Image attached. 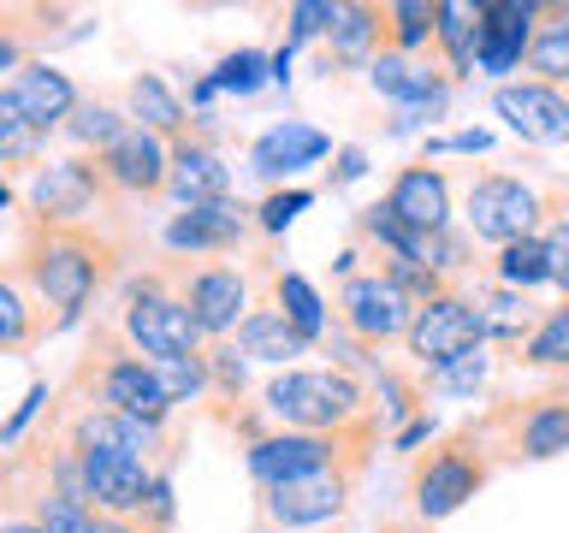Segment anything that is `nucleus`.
Wrapping results in <instances>:
<instances>
[{"instance_id":"2","label":"nucleus","mask_w":569,"mask_h":533,"mask_svg":"<svg viewBox=\"0 0 569 533\" xmlns=\"http://www.w3.org/2000/svg\"><path fill=\"white\" fill-rule=\"evenodd\" d=\"M261 409L284 433H345L362 421V385L338 368H284L279 380H267Z\"/></svg>"},{"instance_id":"13","label":"nucleus","mask_w":569,"mask_h":533,"mask_svg":"<svg viewBox=\"0 0 569 533\" xmlns=\"http://www.w3.org/2000/svg\"><path fill=\"white\" fill-rule=\"evenodd\" d=\"M498 113H505V124L528 142H569V101L540 78L498 89Z\"/></svg>"},{"instance_id":"38","label":"nucleus","mask_w":569,"mask_h":533,"mask_svg":"<svg viewBox=\"0 0 569 533\" xmlns=\"http://www.w3.org/2000/svg\"><path fill=\"white\" fill-rule=\"evenodd\" d=\"M71 137L78 142H96V149H113V142L124 137V124H119V113L113 107H71Z\"/></svg>"},{"instance_id":"46","label":"nucleus","mask_w":569,"mask_h":533,"mask_svg":"<svg viewBox=\"0 0 569 533\" xmlns=\"http://www.w3.org/2000/svg\"><path fill=\"white\" fill-rule=\"evenodd\" d=\"M101 533H149V527H137V522H119V515H101Z\"/></svg>"},{"instance_id":"23","label":"nucleus","mask_w":569,"mask_h":533,"mask_svg":"<svg viewBox=\"0 0 569 533\" xmlns=\"http://www.w3.org/2000/svg\"><path fill=\"white\" fill-rule=\"evenodd\" d=\"M238 350L256 355V362H297V355H309V338H302L279 309H256V314H243V326H238Z\"/></svg>"},{"instance_id":"9","label":"nucleus","mask_w":569,"mask_h":533,"mask_svg":"<svg viewBox=\"0 0 569 533\" xmlns=\"http://www.w3.org/2000/svg\"><path fill=\"white\" fill-rule=\"evenodd\" d=\"M89 373H96V398H101V409H113V415H131V421H149V426L167 421L172 403H167V391H160L154 362L113 350L101 368H89Z\"/></svg>"},{"instance_id":"48","label":"nucleus","mask_w":569,"mask_h":533,"mask_svg":"<svg viewBox=\"0 0 569 533\" xmlns=\"http://www.w3.org/2000/svg\"><path fill=\"white\" fill-rule=\"evenodd\" d=\"M0 533H42L36 522H0Z\"/></svg>"},{"instance_id":"20","label":"nucleus","mask_w":569,"mask_h":533,"mask_svg":"<svg viewBox=\"0 0 569 533\" xmlns=\"http://www.w3.org/2000/svg\"><path fill=\"white\" fill-rule=\"evenodd\" d=\"M243 238V208L238 202H208V208H184L167 225L172 249H190V255H208V249H231Z\"/></svg>"},{"instance_id":"6","label":"nucleus","mask_w":569,"mask_h":533,"mask_svg":"<svg viewBox=\"0 0 569 533\" xmlns=\"http://www.w3.org/2000/svg\"><path fill=\"white\" fill-rule=\"evenodd\" d=\"M338 314H345V326L356 338L386 344V338L409 332V320H416V296H409L391 273H368V279H345V291H338Z\"/></svg>"},{"instance_id":"22","label":"nucleus","mask_w":569,"mask_h":533,"mask_svg":"<svg viewBox=\"0 0 569 533\" xmlns=\"http://www.w3.org/2000/svg\"><path fill=\"white\" fill-rule=\"evenodd\" d=\"M167 190H172L184 208H208V202H226L231 172L220 167V154L178 142V154H172V167H167Z\"/></svg>"},{"instance_id":"32","label":"nucleus","mask_w":569,"mask_h":533,"mask_svg":"<svg viewBox=\"0 0 569 533\" xmlns=\"http://www.w3.org/2000/svg\"><path fill=\"white\" fill-rule=\"evenodd\" d=\"M498 279H505L510 291H528V284L551 279V273H546V243H540V238L505 243V255H498Z\"/></svg>"},{"instance_id":"41","label":"nucleus","mask_w":569,"mask_h":533,"mask_svg":"<svg viewBox=\"0 0 569 533\" xmlns=\"http://www.w3.org/2000/svg\"><path fill=\"white\" fill-rule=\"evenodd\" d=\"M309 202H315L309 190H273V195H267V202L256 208V213H261V231H284Z\"/></svg>"},{"instance_id":"36","label":"nucleus","mask_w":569,"mask_h":533,"mask_svg":"<svg viewBox=\"0 0 569 533\" xmlns=\"http://www.w3.org/2000/svg\"><path fill=\"white\" fill-rule=\"evenodd\" d=\"M24 344H36V314L18 296V284L0 279V350H24Z\"/></svg>"},{"instance_id":"26","label":"nucleus","mask_w":569,"mask_h":533,"mask_svg":"<svg viewBox=\"0 0 569 533\" xmlns=\"http://www.w3.org/2000/svg\"><path fill=\"white\" fill-rule=\"evenodd\" d=\"M273 296H279V314L291 320V326L309 338V344H315L320 332H327V309H320L315 284L302 279V273H273Z\"/></svg>"},{"instance_id":"19","label":"nucleus","mask_w":569,"mask_h":533,"mask_svg":"<svg viewBox=\"0 0 569 533\" xmlns=\"http://www.w3.org/2000/svg\"><path fill=\"white\" fill-rule=\"evenodd\" d=\"M154 439H160V426L131 421V415H113V409H89V415L71 421V451H113V456L149 462Z\"/></svg>"},{"instance_id":"7","label":"nucleus","mask_w":569,"mask_h":533,"mask_svg":"<svg viewBox=\"0 0 569 533\" xmlns=\"http://www.w3.org/2000/svg\"><path fill=\"white\" fill-rule=\"evenodd\" d=\"M78 469H83V497H96V515H119L131 522L154 504V480L149 462L137 456H113V451H78Z\"/></svg>"},{"instance_id":"16","label":"nucleus","mask_w":569,"mask_h":533,"mask_svg":"<svg viewBox=\"0 0 569 533\" xmlns=\"http://www.w3.org/2000/svg\"><path fill=\"white\" fill-rule=\"evenodd\" d=\"M332 154V137H320L315 124H297V119H284L273 124L256 149H249V172H261V178H291L302 167H315V160H327Z\"/></svg>"},{"instance_id":"8","label":"nucleus","mask_w":569,"mask_h":533,"mask_svg":"<svg viewBox=\"0 0 569 533\" xmlns=\"http://www.w3.org/2000/svg\"><path fill=\"white\" fill-rule=\"evenodd\" d=\"M533 213H540V195H533L522 178L487 172V178H475V184H469V231H475V238L516 243V238H528Z\"/></svg>"},{"instance_id":"42","label":"nucleus","mask_w":569,"mask_h":533,"mask_svg":"<svg viewBox=\"0 0 569 533\" xmlns=\"http://www.w3.org/2000/svg\"><path fill=\"white\" fill-rule=\"evenodd\" d=\"M540 243H546V273L558 279L563 291H569V213H563V220H558V225L546 231Z\"/></svg>"},{"instance_id":"4","label":"nucleus","mask_w":569,"mask_h":533,"mask_svg":"<svg viewBox=\"0 0 569 533\" xmlns=\"http://www.w3.org/2000/svg\"><path fill=\"white\" fill-rule=\"evenodd\" d=\"M124 338L154 355V362H178V355H202V326L190 320L184 296L167 291H137L124 302Z\"/></svg>"},{"instance_id":"30","label":"nucleus","mask_w":569,"mask_h":533,"mask_svg":"<svg viewBox=\"0 0 569 533\" xmlns=\"http://www.w3.org/2000/svg\"><path fill=\"white\" fill-rule=\"evenodd\" d=\"M569 451V403H540L522 421V456H558Z\"/></svg>"},{"instance_id":"28","label":"nucleus","mask_w":569,"mask_h":533,"mask_svg":"<svg viewBox=\"0 0 569 533\" xmlns=\"http://www.w3.org/2000/svg\"><path fill=\"white\" fill-rule=\"evenodd\" d=\"M528 66L540 71V83L558 89V78H569V7L551 12V24L528 42Z\"/></svg>"},{"instance_id":"40","label":"nucleus","mask_w":569,"mask_h":533,"mask_svg":"<svg viewBox=\"0 0 569 533\" xmlns=\"http://www.w3.org/2000/svg\"><path fill=\"white\" fill-rule=\"evenodd\" d=\"M332 18H338L332 0H297V7H291V42H284V48H297V42H309V36L332 30Z\"/></svg>"},{"instance_id":"18","label":"nucleus","mask_w":569,"mask_h":533,"mask_svg":"<svg viewBox=\"0 0 569 533\" xmlns=\"http://www.w3.org/2000/svg\"><path fill=\"white\" fill-rule=\"evenodd\" d=\"M12 101H18V113H24L30 131L42 137V131H53V124L71 119L78 89H71V78H66V71H53V66H24V71H18V83H12Z\"/></svg>"},{"instance_id":"1","label":"nucleus","mask_w":569,"mask_h":533,"mask_svg":"<svg viewBox=\"0 0 569 533\" xmlns=\"http://www.w3.org/2000/svg\"><path fill=\"white\" fill-rule=\"evenodd\" d=\"M24 279L36 284V296L48 302L53 326H66V320L83 314V302L96 296V284L107 279V243H96L89 231L78 225H48L24 243Z\"/></svg>"},{"instance_id":"45","label":"nucleus","mask_w":569,"mask_h":533,"mask_svg":"<svg viewBox=\"0 0 569 533\" xmlns=\"http://www.w3.org/2000/svg\"><path fill=\"white\" fill-rule=\"evenodd\" d=\"M18 60H24V53H18V42H12V36H0V71H12Z\"/></svg>"},{"instance_id":"24","label":"nucleus","mask_w":569,"mask_h":533,"mask_svg":"<svg viewBox=\"0 0 569 533\" xmlns=\"http://www.w3.org/2000/svg\"><path fill=\"white\" fill-rule=\"evenodd\" d=\"M124 101H131V113L142 119L137 131H149V137H178L184 131V107H178V95L160 78H131Z\"/></svg>"},{"instance_id":"3","label":"nucleus","mask_w":569,"mask_h":533,"mask_svg":"<svg viewBox=\"0 0 569 533\" xmlns=\"http://www.w3.org/2000/svg\"><path fill=\"white\" fill-rule=\"evenodd\" d=\"M356 433H362V421L345 426V433H261V439H249V474H256L261 492L284 486V480H302V474H327V469L356 474L362 469Z\"/></svg>"},{"instance_id":"21","label":"nucleus","mask_w":569,"mask_h":533,"mask_svg":"<svg viewBox=\"0 0 569 533\" xmlns=\"http://www.w3.org/2000/svg\"><path fill=\"white\" fill-rule=\"evenodd\" d=\"M373 89H380V95H391V101H403L409 107V119L421 113H439L445 107V89H439V78L427 66H416V53H380V60H373Z\"/></svg>"},{"instance_id":"43","label":"nucleus","mask_w":569,"mask_h":533,"mask_svg":"<svg viewBox=\"0 0 569 533\" xmlns=\"http://www.w3.org/2000/svg\"><path fill=\"white\" fill-rule=\"evenodd\" d=\"M362 167H368V154H362V149H345V154H338V178H332V184H350V178H362Z\"/></svg>"},{"instance_id":"27","label":"nucleus","mask_w":569,"mask_h":533,"mask_svg":"<svg viewBox=\"0 0 569 533\" xmlns=\"http://www.w3.org/2000/svg\"><path fill=\"white\" fill-rule=\"evenodd\" d=\"M380 24H391V30H380L386 36V53H416L427 36H433V24H439V7H427V0H398V7H386L380 12Z\"/></svg>"},{"instance_id":"29","label":"nucleus","mask_w":569,"mask_h":533,"mask_svg":"<svg viewBox=\"0 0 569 533\" xmlns=\"http://www.w3.org/2000/svg\"><path fill=\"white\" fill-rule=\"evenodd\" d=\"M30 522L42 527V533H101V515L89 510V504H78V497H66L60 486L36 497V515H30Z\"/></svg>"},{"instance_id":"14","label":"nucleus","mask_w":569,"mask_h":533,"mask_svg":"<svg viewBox=\"0 0 569 533\" xmlns=\"http://www.w3.org/2000/svg\"><path fill=\"white\" fill-rule=\"evenodd\" d=\"M243 273L238 266H196L190 273V291H184V309L190 320L202 326V338H220V332H238L243 326Z\"/></svg>"},{"instance_id":"37","label":"nucleus","mask_w":569,"mask_h":533,"mask_svg":"<svg viewBox=\"0 0 569 533\" xmlns=\"http://www.w3.org/2000/svg\"><path fill=\"white\" fill-rule=\"evenodd\" d=\"M36 154V131L24 124V113H18L12 89H0V167L7 160H30Z\"/></svg>"},{"instance_id":"17","label":"nucleus","mask_w":569,"mask_h":533,"mask_svg":"<svg viewBox=\"0 0 569 533\" xmlns=\"http://www.w3.org/2000/svg\"><path fill=\"white\" fill-rule=\"evenodd\" d=\"M101 190V172L89 167V160H60V167H48L42 178H36V213H42L48 225H71L78 213H89V202H96Z\"/></svg>"},{"instance_id":"10","label":"nucleus","mask_w":569,"mask_h":533,"mask_svg":"<svg viewBox=\"0 0 569 533\" xmlns=\"http://www.w3.org/2000/svg\"><path fill=\"white\" fill-rule=\"evenodd\" d=\"M350 480L345 469H327V474H302V480H284V486H267L261 492V515L273 527H320L345 510L350 497Z\"/></svg>"},{"instance_id":"11","label":"nucleus","mask_w":569,"mask_h":533,"mask_svg":"<svg viewBox=\"0 0 569 533\" xmlns=\"http://www.w3.org/2000/svg\"><path fill=\"white\" fill-rule=\"evenodd\" d=\"M480 480H487V462H480L469 444L433 451L416 474V510L427 515V522H445V515H457L480 492Z\"/></svg>"},{"instance_id":"15","label":"nucleus","mask_w":569,"mask_h":533,"mask_svg":"<svg viewBox=\"0 0 569 533\" xmlns=\"http://www.w3.org/2000/svg\"><path fill=\"white\" fill-rule=\"evenodd\" d=\"M167 167H172V154L160 149V137H149V131H124L113 149H101V160H96L101 184L131 190V195H154L167 184Z\"/></svg>"},{"instance_id":"33","label":"nucleus","mask_w":569,"mask_h":533,"mask_svg":"<svg viewBox=\"0 0 569 533\" xmlns=\"http://www.w3.org/2000/svg\"><path fill=\"white\" fill-rule=\"evenodd\" d=\"M522 362H533V368H569V302L540 320V332L528 338V355H522Z\"/></svg>"},{"instance_id":"47","label":"nucleus","mask_w":569,"mask_h":533,"mask_svg":"<svg viewBox=\"0 0 569 533\" xmlns=\"http://www.w3.org/2000/svg\"><path fill=\"white\" fill-rule=\"evenodd\" d=\"M421 439H427V421H409V426H403V439H398V444H421Z\"/></svg>"},{"instance_id":"44","label":"nucleus","mask_w":569,"mask_h":533,"mask_svg":"<svg viewBox=\"0 0 569 533\" xmlns=\"http://www.w3.org/2000/svg\"><path fill=\"white\" fill-rule=\"evenodd\" d=\"M487 131H462V137H451V142H433V149H457V154H480V149H487Z\"/></svg>"},{"instance_id":"5","label":"nucleus","mask_w":569,"mask_h":533,"mask_svg":"<svg viewBox=\"0 0 569 533\" xmlns=\"http://www.w3.org/2000/svg\"><path fill=\"white\" fill-rule=\"evenodd\" d=\"M403 338H409V355H421L427 368H439V362H451V355H462V350H480L487 326H480L475 302L439 291V296L416 302V320H409Z\"/></svg>"},{"instance_id":"25","label":"nucleus","mask_w":569,"mask_h":533,"mask_svg":"<svg viewBox=\"0 0 569 533\" xmlns=\"http://www.w3.org/2000/svg\"><path fill=\"white\" fill-rule=\"evenodd\" d=\"M433 42L451 53L457 71H475V48H480V7H462V0H445L439 7V24H433Z\"/></svg>"},{"instance_id":"34","label":"nucleus","mask_w":569,"mask_h":533,"mask_svg":"<svg viewBox=\"0 0 569 533\" xmlns=\"http://www.w3.org/2000/svg\"><path fill=\"white\" fill-rule=\"evenodd\" d=\"M160 373V391L167 403H196L208 391V355H178V362H154Z\"/></svg>"},{"instance_id":"12","label":"nucleus","mask_w":569,"mask_h":533,"mask_svg":"<svg viewBox=\"0 0 569 533\" xmlns=\"http://www.w3.org/2000/svg\"><path fill=\"white\" fill-rule=\"evenodd\" d=\"M386 213L416 238H439L445 220H451V184L433 167H403L386 190Z\"/></svg>"},{"instance_id":"31","label":"nucleus","mask_w":569,"mask_h":533,"mask_svg":"<svg viewBox=\"0 0 569 533\" xmlns=\"http://www.w3.org/2000/svg\"><path fill=\"white\" fill-rule=\"evenodd\" d=\"M273 78V66H267V53H256V48H238V53H226L220 60V71H213V95L220 89H231V95H256V89Z\"/></svg>"},{"instance_id":"39","label":"nucleus","mask_w":569,"mask_h":533,"mask_svg":"<svg viewBox=\"0 0 569 533\" xmlns=\"http://www.w3.org/2000/svg\"><path fill=\"white\" fill-rule=\"evenodd\" d=\"M480 380H487V355H480V350H462V355H451V362L433 368L439 391H475Z\"/></svg>"},{"instance_id":"35","label":"nucleus","mask_w":569,"mask_h":533,"mask_svg":"<svg viewBox=\"0 0 569 533\" xmlns=\"http://www.w3.org/2000/svg\"><path fill=\"white\" fill-rule=\"evenodd\" d=\"M373 42H380V12H373V7H338L332 48L338 53H368Z\"/></svg>"},{"instance_id":"49","label":"nucleus","mask_w":569,"mask_h":533,"mask_svg":"<svg viewBox=\"0 0 569 533\" xmlns=\"http://www.w3.org/2000/svg\"><path fill=\"white\" fill-rule=\"evenodd\" d=\"M0 208H7V184H0Z\"/></svg>"}]
</instances>
